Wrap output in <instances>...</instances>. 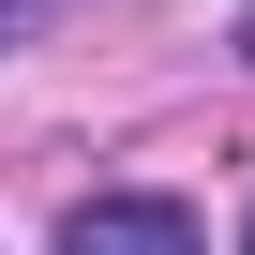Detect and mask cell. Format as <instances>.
<instances>
[{
  "instance_id": "cell-1",
  "label": "cell",
  "mask_w": 255,
  "mask_h": 255,
  "mask_svg": "<svg viewBox=\"0 0 255 255\" xmlns=\"http://www.w3.org/2000/svg\"><path fill=\"white\" fill-rule=\"evenodd\" d=\"M60 255H195V210L180 195H75Z\"/></svg>"
},
{
  "instance_id": "cell-2",
  "label": "cell",
  "mask_w": 255,
  "mask_h": 255,
  "mask_svg": "<svg viewBox=\"0 0 255 255\" xmlns=\"http://www.w3.org/2000/svg\"><path fill=\"white\" fill-rule=\"evenodd\" d=\"M30 15H45V0H0V45H15V30H30Z\"/></svg>"
},
{
  "instance_id": "cell-3",
  "label": "cell",
  "mask_w": 255,
  "mask_h": 255,
  "mask_svg": "<svg viewBox=\"0 0 255 255\" xmlns=\"http://www.w3.org/2000/svg\"><path fill=\"white\" fill-rule=\"evenodd\" d=\"M240 60H255V15H240Z\"/></svg>"
},
{
  "instance_id": "cell-4",
  "label": "cell",
  "mask_w": 255,
  "mask_h": 255,
  "mask_svg": "<svg viewBox=\"0 0 255 255\" xmlns=\"http://www.w3.org/2000/svg\"><path fill=\"white\" fill-rule=\"evenodd\" d=\"M240 255H255V240H240Z\"/></svg>"
}]
</instances>
